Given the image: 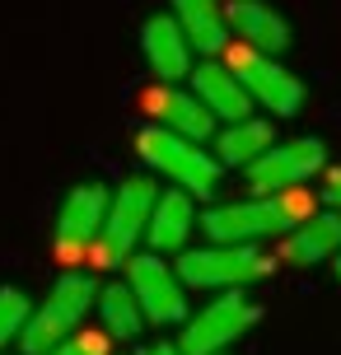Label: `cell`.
I'll list each match as a JSON object with an SVG mask.
<instances>
[{
	"mask_svg": "<svg viewBox=\"0 0 341 355\" xmlns=\"http://www.w3.org/2000/svg\"><path fill=\"white\" fill-rule=\"evenodd\" d=\"M141 52H145V66L159 85H178L192 75V42L182 37L178 19L173 15H150L141 24Z\"/></svg>",
	"mask_w": 341,
	"mask_h": 355,
	"instance_id": "11",
	"label": "cell"
},
{
	"mask_svg": "<svg viewBox=\"0 0 341 355\" xmlns=\"http://www.w3.org/2000/svg\"><path fill=\"white\" fill-rule=\"evenodd\" d=\"M276 257L257 243H206V248H182L173 271L187 290H248L267 281Z\"/></svg>",
	"mask_w": 341,
	"mask_h": 355,
	"instance_id": "4",
	"label": "cell"
},
{
	"mask_svg": "<svg viewBox=\"0 0 341 355\" xmlns=\"http://www.w3.org/2000/svg\"><path fill=\"white\" fill-rule=\"evenodd\" d=\"M225 24H229V33L243 37V47L262 56H281L290 47V24L281 10H271L262 0H229L225 5Z\"/></svg>",
	"mask_w": 341,
	"mask_h": 355,
	"instance_id": "14",
	"label": "cell"
},
{
	"mask_svg": "<svg viewBox=\"0 0 341 355\" xmlns=\"http://www.w3.org/2000/svg\"><path fill=\"white\" fill-rule=\"evenodd\" d=\"M145 112H150L155 126L178 131V136H187V141H197V145H206L216 136V117L206 112V103H201L197 94L178 89V85H155L145 94Z\"/></svg>",
	"mask_w": 341,
	"mask_h": 355,
	"instance_id": "12",
	"label": "cell"
},
{
	"mask_svg": "<svg viewBox=\"0 0 341 355\" xmlns=\"http://www.w3.org/2000/svg\"><path fill=\"white\" fill-rule=\"evenodd\" d=\"M262 313H257V304L243 290H220L201 313H187L182 318L178 351L182 355H225L238 337H248V327Z\"/></svg>",
	"mask_w": 341,
	"mask_h": 355,
	"instance_id": "6",
	"label": "cell"
},
{
	"mask_svg": "<svg viewBox=\"0 0 341 355\" xmlns=\"http://www.w3.org/2000/svg\"><path fill=\"white\" fill-rule=\"evenodd\" d=\"M136 355H182L178 346H168V341H150V346H141Z\"/></svg>",
	"mask_w": 341,
	"mask_h": 355,
	"instance_id": "23",
	"label": "cell"
},
{
	"mask_svg": "<svg viewBox=\"0 0 341 355\" xmlns=\"http://www.w3.org/2000/svg\"><path fill=\"white\" fill-rule=\"evenodd\" d=\"M94 309H98L103 332H108L112 341H136V337L145 332V313H141V304H136V295L126 290V281L98 285V300H94Z\"/></svg>",
	"mask_w": 341,
	"mask_h": 355,
	"instance_id": "19",
	"label": "cell"
},
{
	"mask_svg": "<svg viewBox=\"0 0 341 355\" xmlns=\"http://www.w3.org/2000/svg\"><path fill=\"white\" fill-rule=\"evenodd\" d=\"M304 215H313V196L304 187L290 192H252L248 201H220L211 211L197 215V230L211 243H262V239H281L295 230Z\"/></svg>",
	"mask_w": 341,
	"mask_h": 355,
	"instance_id": "1",
	"label": "cell"
},
{
	"mask_svg": "<svg viewBox=\"0 0 341 355\" xmlns=\"http://www.w3.org/2000/svg\"><path fill=\"white\" fill-rule=\"evenodd\" d=\"M136 155L145 159V168H155V173L168 178L178 192L197 196V201H206V196L220 192L225 168L216 164V155L201 150L197 141L178 136V131H164V126H155V122L141 126V136H136Z\"/></svg>",
	"mask_w": 341,
	"mask_h": 355,
	"instance_id": "3",
	"label": "cell"
},
{
	"mask_svg": "<svg viewBox=\"0 0 341 355\" xmlns=\"http://www.w3.org/2000/svg\"><path fill=\"white\" fill-rule=\"evenodd\" d=\"M323 168H327V145L318 136H299V141H271L243 173H248V187L262 196V192L304 187L308 178L323 173Z\"/></svg>",
	"mask_w": 341,
	"mask_h": 355,
	"instance_id": "9",
	"label": "cell"
},
{
	"mask_svg": "<svg viewBox=\"0 0 341 355\" xmlns=\"http://www.w3.org/2000/svg\"><path fill=\"white\" fill-rule=\"evenodd\" d=\"M168 5H173L168 15L178 19L182 37L192 42V52L220 56L229 47V24H225V5L220 0H168Z\"/></svg>",
	"mask_w": 341,
	"mask_h": 355,
	"instance_id": "17",
	"label": "cell"
},
{
	"mask_svg": "<svg viewBox=\"0 0 341 355\" xmlns=\"http://www.w3.org/2000/svg\"><path fill=\"white\" fill-rule=\"evenodd\" d=\"M28 313H33V300H28L19 285H0V351H5L10 341H19Z\"/></svg>",
	"mask_w": 341,
	"mask_h": 355,
	"instance_id": "20",
	"label": "cell"
},
{
	"mask_svg": "<svg viewBox=\"0 0 341 355\" xmlns=\"http://www.w3.org/2000/svg\"><path fill=\"white\" fill-rule=\"evenodd\" d=\"M103 211H108L103 182H80L66 192L61 211H56V257L66 266L89 262V248L98 243V230H103Z\"/></svg>",
	"mask_w": 341,
	"mask_h": 355,
	"instance_id": "10",
	"label": "cell"
},
{
	"mask_svg": "<svg viewBox=\"0 0 341 355\" xmlns=\"http://www.w3.org/2000/svg\"><path fill=\"white\" fill-rule=\"evenodd\" d=\"M337 252H341V215L337 211H313V215H304L295 230L281 234L276 262H286V266H318V262H332Z\"/></svg>",
	"mask_w": 341,
	"mask_h": 355,
	"instance_id": "13",
	"label": "cell"
},
{
	"mask_svg": "<svg viewBox=\"0 0 341 355\" xmlns=\"http://www.w3.org/2000/svg\"><path fill=\"white\" fill-rule=\"evenodd\" d=\"M155 178H126L117 192H108V211H103V230H98V243L89 248L94 266H122L136 243L145 239V225H150V211H155Z\"/></svg>",
	"mask_w": 341,
	"mask_h": 355,
	"instance_id": "5",
	"label": "cell"
},
{
	"mask_svg": "<svg viewBox=\"0 0 341 355\" xmlns=\"http://www.w3.org/2000/svg\"><path fill=\"white\" fill-rule=\"evenodd\" d=\"M197 234V201L178 187L155 196V211H150V225H145V243L150 252H182Z\"/></svg>",
	"mask_w": 341,
	"mask_h": 355,
	"instance_id": "15",
	"label": "cell"
},
{
	"mask_svg": "<svg viewBox=\"0 0 341 355\" xmlns=\"http://www.w3.org/2000/svg\"><path fill=\"white\" fill-rule=\"evenodd\" d=\"M225 66L234 71V80L248 89L252 107H267L276 117H295L299 103H304V85H299V75H290L276 56H262L252 52V47H225Z\"/></svg>",
	"mask_w": 341,
	"mask_h": 355,
	"instance_id": "7",
	"label": "cell"
},
{
	"mask_svg": "<svg viewBox=\"0 0 341 355\" xmlns=\"http://www.w3.org/2000/svg\"><path fill=\"white\" fill-rule=\"evenodd\" d=\"M126 290L136 295L145 322H155V327H173L187 318V285L178 281V271L159 252H131L126 257Z\"/></svg>",
	"mask_w": 341,
	"mask_h": 355,
	"instance_id": "8",
	"label": "cell"
},
{
	"mask_svg": "<svg viewBox=\"0 0 341 355\" xmlns=\"http://www.w3.org/2000/svg\"><path fill=\"white\" fill-rule=\"evenodd\" d=\"M0 355H5V351H0Z\"/></svg>",
	"mask_w": 341,
	"mask_h": 355,
	"instance_id": "25",
	"label": "cell"
},
{
	"mask_svg": "<svg viewBox=\"0 0 341 355\" xmlns=\"http://www.w3.org/2000/svg\"><path fill=\"white\" fill-rule=\"evenodd\" d=\"M94 300H98V281H94L89 271H80V266H66L56 276V285L47 290V300L28 313L24 332H19V351L42 355V351H52V346H61L66 337H75L85 313L94 309Z\"/></svg>",
	"mask_w": 341,
	"mask_h": 355,
	"instance_id": "2",
	"label": "cell"
},
{
	"mask_svg": "<svg viewBox=\"0 0 341 355\" xmlns=\"http://www.w3.org/2000/svg\"><path fill=\"white\" fill-rule=\"evenodd\" d=\"M108 332H75V337H66L61 346H52V351L42 355H108Z\"/></svg>",
	"mask_w": 341,
	"mask_h": 355,
	"instance_id": "21",
	"label": "cell"
},
{
	"mask_svg": "<svg viewBox=\"0 0 341 355\" xmlns=\"http://www.w3.org/2000/svg\"><path fill=\"white\" fill-rule=\"evenodd\" d=\"M332 271H337V281H341V252H337V257H332Z\"/></svg>",
	"mask_w": 341,
	"mask_h": 355,
	"instance_id": "24",
	"label": "cell"
},
{
	"mask_svg": "<svg viewBox=\"0 0 341 355\" xmlns=\"http://www.w3.org/2000/svg\"><path fill=\"white\" fill-rule=\"evenodd\" d=\"M271 141H276V131H271V122H262V117L225 122V131L216 136V164L220 168H248Z\"/></svg>",
	"mask_w": 341,
	"mask_h": 355,
	"instance_id": "18",
	"label": "cell"
},
{
	"mask_svg": "<svg viewBox=\"0 0 341 355\" xmlns=\"http://www.w3.org/2000/svg\"><path fill=\"white\" fill-rule=\"evenodd\" d=\"M323 201L341 211V168H327V178H323Z\"/></svg>",
	"mask_w": 341,
	"mask_h": 355,
	"instance_id": "22",
	"label": "cell"
},
{
	"mask_svg": "<svg viewBox=\"0 0 341 355\" xmlns=\"http://www.w3.org/2000/svg\"><path fill=\"white\" fill-rule=\"evenodd\" d=\"M187 80H192V94L206 103V112L216 122H243V117H252L248 89L234 80V71L225 61H201V66H192Z\"/></svg>",
	"mask_w": 341,
	"mask_h": 355,
	"instance_id": "16",
	"label": "cell"
}]
</instances>
